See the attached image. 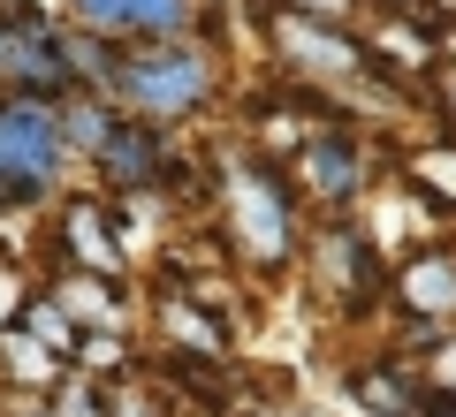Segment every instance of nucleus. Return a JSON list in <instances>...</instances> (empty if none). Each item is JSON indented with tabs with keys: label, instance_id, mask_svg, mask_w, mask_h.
<instances>
[{
	"label": "nucleus",
	"instance_id": "1",
	"mask_svg": "<svg viewBox=\"0 0 456 417\" xmlns=\"http://www.w3.org/2000/svg\"><path fill=\"white\" fill-rule=\"evenodd\" d=\"M228 84V61L213 38H145V46H114V68H107V99L130 122H152V129H191L206 122V107L221 99Z\"/></svg>",
	"mask_w": 456,
	"mask_h": 417
},
{
	"label": "nucleus",
	"instance_id": "2",
	"mask_svg": "<svg viewBox=\"0 0 456 417\" xmlns=\"http://www.w3.org/2000/svg\"><path fill=\"white\" fill-rule=\"evenodd\" d=\"M221 228H228V251L244 258L251 273H289L305 258V197L289 190L266 152H236L221 167Z\"/></svg>",
	"mask_w": 456,
	"mask_h": 417
},
{
	"label": "nucleus",
	"instance_id": "3",
	"mask_svg": "<svg viewBox=\"0 0 456 417\" xmlns=\"http://www.w3.org/2000/svg\"><path fill=\"white\" fill-rule=\"evenodd\" d=\"M69 182L61 107L31 92H0V213H38Z\"/></svg>",
	"mask_w": 456,
	"mask_h": 417
},
{
	"label": "nucleus",
	"instance_id": "4",
	"mask_svg": "<svg viewBox=\"0 0 456 417\" xmlns=\"http://www.w3.org/2000/svg\"><path fill=\"white\" fill-rule=\"evenodd\" d=\"M266 53H274L281 76L312 84V92H365L380 76L350 23H320V16H297V8H266Z\"/></svg>",
	"mask_w": 456,
	"mask_h": 417
},
{
	"label": "nucleus",
	"instance_id": "5",
	"mask_svg": "<svg viewBox=\"0 0 456 417\" xmlns=\"http://www.w3.org/2000/svg\"><path fill=\"white\" fill-rule=\"evenodd\" d=\"M289 190L305 197V205H320L327 221H350V213L373 197V152H365L350 129L327 122L289 152Z\"/></svg>",
	"mask_w": 456,
	"mask_h": 417
},
{
	"label": "nucleus",
	"instance_id": "6",
	"mask_svg": "<svg viewBox=\"0 0 456 417\" xmlns=\"http://www.w3.org/2000/svg\"><path fill=\"white\" fill-rule=\"evenodd\" d=\"M388 319L403 334L434 341L456 326V243H411L403 258L388 266V289H380Z\"/></svg>",
	"mask_w": 456,
	"mask_h": 417
},
{
	"label": "nucleus",
	"instance_id": "7",
	"mask_svg": "<svg viewBox=\"0 0 456 417\" xmlns=\"http://www.w3.org/2000/svg\"><path fill=\"white\" fill-rule=\"evenodd\" d=\"M297 266H312V281H320L342 311H373V296L388 289V258H380V236H373L365 221H327V228H312Z\"/></svg>",
	"mask_w": 456,
	"mask_h": 417
},
{
	"label": "nucleus",
	"instance_id": "8",
	"mask_svg": "<svg viewBox=\"0 0 456 417\" xmlns=\"http://www.w3.org/2000/svg\"><path fill=\"white\" fill-rule=\"evenodd\" d=\"M92 175H99V190H114V197H152V190H167V182H183L191 167H183V152H175V129H152V122H114V137L99 145V160H92Z\"/></svg>",
	"mask_w": 456,
	"mask_h": 417
},
{
	"label": "nucleus",
	"instance_id": "9",
	"mask_svg": "<svg viewBox=\"0 0 456 417\" xmlns=\"http://www.w3.org/2000/svg\"><path fill=\"white\" fill-rule=\"evenodd\" d=\"M53 266H69V273H107V281H122V266H130V236H122V213L99 205V197H61V213H53Z\"/></svg>",
	"mask_w": 456,
	"mask_h": 417
},
{
	"label": "nucleus",
	"instance_id": "10",
	"mask_svg": "<svg viewBox=\"0 0 456 417\" xmlns=\"http://www.w3.org/2000/svg\"><path fill=\"white\" fill-rule=\"evenodd\" d=\"M69 16L92 38H130V46H145V38H191L198 31V0H69Z\"/></svg>",
	"mask_w": 456,
	"mask_h": 417
},
{
	"label": "nucleus",
	"instance_id": "11",
	"mask_svg": "<svg viewBox=\"0 0 456 417\" xmlns=\"http://www.w3.org/2000/svg\"><path fill=\"white\" fill-rule=\"evenodd\" d=\"M350 402L365 417H441V402L419 387V372L403 365V349H380V357H358V365L342 372Z\"/></svg>",
	"mask_w": 456,
	"mask_h": 417
},
{
	"label": "nucleus",
	"instance_id": "12",
	"mask_svg": "<svg viewBox=\"0 0 456 417\" xmlns=\"http://www.w3.org/2000/svg\"><path fill=\"white\" fill-rule=\"evenodd\" d=\"M46 296L69 311L77 334H130V296H122V281H107V273H69V266H53Z\"/></svg>",
	"mask_w": 456,
	"mask_h": 417
},
{
	"label": "nucleus",
	"instance_id": "13",
	"mask_svg": "<svg viewBox=\"0 0 456 417\" xmlns=\"http://www.w3.org/2000/svg\"><path fill=\"white\" fill-rule=\"evenodd\" d=\"M61 357L53 349H38L23 326H0V387H16V395H53L61 387Z\"/></svg>",
	"mask_w": 456,
	"mask_h": 417
},
{
	"label": "nucleus",
	"instance_id": "14",
	"mask_svg": "<svg viewBox=\"0 0 456 417\" xmlns=\"http://www.w3.org/2000/svg\"><path fill=\"white\" fill-rule=\"evenodd\" d=\"M114 122H122V107H114V99H99V92L61 99V145H69V167H92L99 145L114 137Z\"/></svg>",
	"mask_w": 456,
	"mask_h": 417
},
{
	"label": "nucleus",
	"instance_id": "15",
	"mask_svg": "<svg viewBox=\"0 0 456 417\" xmlns=\"http://www.w3.org/2000/svg\"><path fill=\"white\" fill-rule=\"evenodd\" d=\"M16 326L38 341V349H53L61 365H77V341H84V334L69 326V311L53 304V296H38V289H31V296H23V311H16Z\"/></svg>",
	"mask_w": 456,
	"mask_h": 417
},
{
	"label": "nucleus",
	"instance_id": "16",
	"mask_svg": "<svg viewBox=\"0 0 456 417\" xmlns=\"http://www.w3.org/2000/svg\"><path fill=\"white\" fill-rule=\"evenodd\" d=\"M403 182L426 197V205H456V145H434V152H411L403 160Z\"/></svg>",
	"mask_w": 456,
	"mask_h": 417
},
{
	"label": "nucleus",
	"instance_id": "17",
	"mask_svg": "<svg viewBox=\"0 0 456 417\" xmlns=\"http://www.w3.org/2000/svg\"><path fill=\"white\" fill-rule=\"evenodd\" d=\"M99 395H107V417H175V410H167V395L152 387V372H145V365H137L130 380H107Z\"/></svg>",
	"mask_w": 456,
	"mask_h": 417
},
{
	"label": "nucleus",
	"instance_id": "18",
	"mask_svg": "<svg viewBox=\"0 0 456 417\" xmlns=\"http://www.w3.org/2000/svg\"><path fill=\"white\" fill-rule=\"evenodd\" d=\"M411 372H419V387H426L434 402H456V326L426 341V349L411 357Z\"/></svg>",
	"mask_w": 456,
	"mask_h": 417
},
{
	"label": "nucleus",
	"instance_id": "19",
	"mask_svg": "<svg viewBox=\"0 0 456 417\" xmlns=\"http://www.w3.org/2000/svg\"><path fill=\"white\" fill-rule=\"evenodd\" d=\"M53 417H107V395H99V380H84V372H61V387L46 395Z\"/></svg>",
	"mask_w": 456,
	"mask_h": 417
},
{
	"label": "nucleus",
	"instance_id": "20",
	"mask_svg": "<svg viewBox=\"0 0 456 417\" xmlns=\"http://www.w3.org/2000/svg\"><path fill=\"white\" fill-rule=\"evenodd\" d=\"M274 8H297V16H320V23H350L365 0H274Z\"/></svg>",
	"mask_w": 456,
	"mask_h": 417
},
{
	"label": "nucleus",
	"instance_id": "21",
	"mask_svg": "<svg viewBox=\"0 0 456 417\" xmlns=\"http://www.w3.org/2000/svg\"><path fill=\"white\" fill-rule=\"evenodd\" d=\"M434 92H441V107H449V129H456V61L434 68Z\"/></svg>",
	"mask_w": 456,
	"mask_h": 417
},
{
	"label": "nucleus",
	"instance_id": "22",
	"mask_svg": "<svg viewBox=\"0 0 456 417\" xmlns=\"http://www.w3.org/2000/svg\"><path fill=\"white\" fill-rule=\"evenodd\" d=\"M266 417H335V410H320V402H274Z\"/></svg>",
	"mask_w": 456,
	"mask_h": 417
},
{
	"label": "nucleus",
	"instance_id": "23",
	"mask_svg": "<svg viewBox=\"0 0 456 417\" xmlns=\"http://www.w3.org/2000/svg\"><path fill=\"white\" fill-rule=\"evenodd\" d=\"M8 417H53V410H46V395H31V402H16Z\"/></svg>",
	"mask_w": 456,
	"mask_h": 417
},
{
	"label": "nucleus",
	"instance_id": "24",
	"mask_svg": "<svg viewBox=\"0 0 456 417\" xmlns=\"http://www.w3.org/2000/svg\"><path fill=\"white\" fill-rule=\"evenodd\" d=\"M441 417H456V402H441Z\"/></svg>",
	"mask_w": 456,
	"mask_h": 417
}]
</instances>
